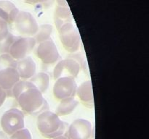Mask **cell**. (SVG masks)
<instances>
[{
	"mask_svg": "<svg viewBox=\"0 0 149 139\" xmlns=\"http://www.w3.org/2000/svg\"><path fill=\"white\" fill-rule=\"evenodd\" d=\"M36 125L42 136L52 139L63 136L68 125L61 120L58 114L47 110L37 116Z\"/></svg>",
	"mask_w": 149,
	"mask_h": 139,
	"instance_id": "6da1fadb",
	"label": "cell"
},
{
	"mask_svg": "<svg viewBox=\"0 0 149 139\" xmlns=\"http://www.w3.org/2000/svg\"><path fill=\"white\" fill-rule=\"evenodd\" d=\"M20 108L31 115H39L49 110V105L43 96V94L36 88H31L22 93L17 98Z\"/></svg>",
	"mask_w": 149,
	"mask_h": 139,
	"instance_id": "7a4b0ae2",
	"label": "cell"
},
{
	"mask_svg": "<svg viewBox=\"0 0 149 139\" xmlns=\"http://www.w3.org/2000/svg\"><path fill=\"white\" fill-rule=\"evenodd\" d=\"M58 30L61 43L67 52L75 53L79 50L81 45V36L72 23L63 25Z\"/></svg>",
	"mask_w": 149,
	"mask_h": 139,
	"instance_id": "3957f363",
	"label": "cell"
},
{
	"mask_svg": "<svg viewBox=\"0 0 149 139\" xmlns=\"http://www.w3.org/2000/svg\"><path fill=\"white\" fill-rule=\"evenodd\" d=\"M1 125L4 133L7 136H12L25 127L24 114L18 109H10L3 114Z\"/></svg>",
	"mask_w": 149,
	"mask_h": 139,
	"instance_id": "277c9868",
	"label": "cell"
},
{
	"mask_svg": "<svg viewBox=\"0 0 149 139\" xmlns=\"http://www.w3.org/2000/svg\"><path fill=\"white\" fill-rule=\"evenodd\" d=\"M84 64L77 58H66L60 61L53 70L55 80L61 78H71L75 79L78 76Z\"/></svg>",
	"mask_w": 149,
	"mask_h": 139,
	"instance_id": "5b68a950",
	"label": "cell"
},
{
	"mask_svg": "<svg viewBox=\"0 0 149 139\" xmlns=\"http://www.w3.org/2000/svg\"><path fill=\"white\" fill-rule=\"evenodd\" d=\"M13 23L16 30L26 37L35 36L39 29V25L34 16L25 10L19 11Z\"/></svg>",
	"mask_w": 149,
	"mask_h": 139,
	"instance_id": "8992f818",
	"label": "cell"
},
{
	"mask_svg": "<svg viewBox=\"0 0 149 139\" xmlns=\"http://www.w3.org/2000/svg\"><path fill=\"white\" fill-rule=\"evenodd\" d=\"M94 133L93 125L85 119H77L68 127L65 136L67 139H91Z\"/></svg>",
	"mask_w": 149,
	"mask_h": 139,
	"instance_id": "52a82bcc",
	"label": "cell"
},
{
	"mask_svg": "<svg viewBox=\"0 0 149 139\" xmlns=\"http://www.w3.org/2000/svg\"><path fill=\"white\" fill-rule=\"evenodd\" d=\"M77 85L75 79L61 78L56 80L53 86V95L59 101L74 98L77 94Z\"/></svg>",
	"mask_w": 149,
	"mask_h": 139,
	"instance_id": "ba28073f",
	"label": "cell"
},
{
	"mask_svg": "<svg viewBox=\"0 0 149 139\" xmlns=\"http://www.w3.org/2000/svg\"><path fill=\"white\" fill-rule=\"evenodd\" d=\"M36 45V41L32 37L17 38L13 42L8 54L15 61H20L27 57Z\"/></svg>",
	"mask_w": 149,
	"mask_h": 139,
	"instance_id": "9c48e42d",
	"label": "cell"
},
{
	"mask_svg": "<svg viewBox=\"0 0 149 139\" xmlns=\"http://www.w3.org/2000/svg\"><path fill=\"white\" fill-rule=\"evenodd\" d=\"M37 57L46 65H52L60 59V54L56 45L51 40L39 43L36 50Z\"/></svg>",
	"mask_w": 149,
	"mask_h": 139,
	"instance_id": "30bf717a",
	"label": "cell"
},
{
	"mask_svg": "<svg viewBox=\"0 0 149 139\" xmlns=\"http://www.w3.org/2000/svg\"><path fill=\"white\" fill-rule=\"evenodd\" d=\"M20 81V75L16 68L7 67L0 70V87L10 96L12 88Z\"/></svg>",
	"mask_w": 149,
	"mask_h": 139,
	"instance_id": "8fae6325",
	"label": "cell"
},
{
	"mask_svg": "<svg viewBox=\"0 0 149 139\" xmlns=\"http://www.w3.org/2000/svg\"><path fill=\"white\" fill-rule=\"evenodd\" d=\"M56 8L54 14V21L57 29H59L63 25L71 23L73 20V16L68 3L65 1H57Z\"/></svg>",
	"mask_w": 149,
	"mask_h": 139,
	"instance_id": "7c38bea8",
	"label": "cell"
},
{
	"mask_svg": "<svg viewBox=\"0 0 149 139\" xmlns=\"http://www.w3.org/2000/svg\"><path fill=\"white\" fill-rule=\"evenodd\" d=\"M16 70L20 78L23 81L31 80L36 74V63L31 57L27 56L21 60L17 61Z\"/></svg>",
	"mask_w": 149,
	"mask_h": 139,
	"instance_id": "4fadbf2b",
	"label": "cell"
},
{
	"mask_svg": "<svg viewBox=\"0 0 149 139\" xmlns=\"http://www.w3.org/2000/svg\"><path fill=\"white\" fill-rule=\"evenodd\" d=\"M77 94L83 105L88 108L94 107V96L91 81H84L77 87Z\"/></svg>",
	"mask_w": 149,
	"mask_h": 139,
	"instance_id": "5bb4252c",
	"label": "cell"
},
{
	"mask_svg": "<svg viewBox=\"0 0 149 139\" xmlns=\"http://www.w3.org/2000/svg\"><path fill=\"white\" fill-rule=\"evenodd\" d=\"M19 10L13 2L9 1H0V19L7 24H12L17 17Z\"/></svg>",
	"mask_w": 149,
	"mask_h": 139,
	"instance_id": "9a60e30c",
	"label": "cell"
},
{
	"mask_svg": "<svg viewBox=\"0 0 149 139\" xmlns=\"http://www.w3.org/2000/svg\"><path fill=\"white\" fill-rule=\"evenodd\" d=\"M35 88L41 93H45L48 89L49 85V76L46 72H39L30 80Z\"/></svg>",
	"mask_w": 149,
	"mask_h": 139,
	"instance_id": "2e32d148",
	"label": "cell"
},
{
	"mask_svg": "<svg viewBox=\"0 0 149 139\" xmlns=\"http://www.w3.org/2000/svg\"><path fill=\"white\" fill-rule=\"evenodd\" d=\"M78 104L79 101L74 99V98L61 101L57 108V114L58 116H65L70 114L75 110Z\"/></svg>",
	"mask_w": 149,
	"mask_h": 139,
	"instance_id": "e0dca14e",
	"label": "cell"
},
{
	"mask_svg": "<svg viewBox=\"0 0 149 139\" xmlns=\"http://www.w3.org/2000/svg\"><path fill=\"white\" fill-rule=\"evenodd\" d=\"M52 30L53 28L50 24H43L39 26L37 32L33 37L36 43H40L51 40Z\"/></svg>",
	"mask_w": 149,
	"mask_h": 139,
	"instance_id": "ac0fdd59",
	"label": "cell"
},
{
	"mask_svg": "<svg viewBox=\"0 0 149 139\" xmlns=\"http://www.w3.org/2000/svg\"><path fill=\"white\" fill-rule=\"evenodd\" d=\"M31 88H35L34 85L32 84V83H31L30 81H23V80H22V81H18V82L14 85V87L12 88L10 96L14 97V98L17 100V98H18L19 96H20L22 93H23L25 91Z\"/></svg>",
	"mask_w": 149,
	"mask_h": 139,
	"instance_id": "d6986e66",
	"label": "cell"
},
{
	"mask_svg": "<svg viewBox=\"0 0 149 139\" xmlns=\"http://www.w3.org/2000/svg\"><path fill=\"white\" fill-rule=\"evenodd\" d=\"M16 39L17 38L15 36H13L12 33H9L7 36L0 41V53L1 54H8L10 46L13 44V42L16 40Z\"/></svg>",
	"mask_w": 149,
	"mask_h": 139,
	"instance_id": "ffe728a7",
	"label": "cell"
},
{
	"mask_svg": "<svg viewBox=\"0 0 149 139\" xmlns=\"http://www.w3.org/2000/svg\"><path fill=\"white\" fill-rule=\"evenodd\" d=\"M17 61L13 59L9 54H4L0 56V70L7 67L16 68Z\"/></svg>",
	"mask_w": 149,
	"mask_h": 139,
	"instance_id": "44dd1931",
	"label": "cell"
},
{
	"mask_svg": "<svg viewBox=\"0 0 149 139\" xmlns=\"http://www.w3.org/2000/svg\"><path fill=\"white\" fill-rule=\"evenodd\" d=\"M10 139H32V136L29 130L23 128L12 135Z\"/></svg>",
	"mask_w": 149,
	"mask_h": 139,
	"instance_id": "7402d4cb",
	"label": "cell"
},
{
	"mask_svg": "<svg viewBox=\"0 0 149 139\" xmlns=\"http://www.w3.org/2000/svg\"><path fill=\"white\" fill-rule=\"evenodd\" d=\"M9 33L8 24L0 19V41L4 39Z\"/></svg>",
	"mask_w": 149,
	"mask_h": 139,
	"instance_id": "603a6c76",
	"label": "cell"
},
{
	"mask_svg": "<svg viewBox=\"0 0 149 139\" xmlns=\"http://www.w3.org/2000/svg\"><path fill=\"white\" fill-rule=\"evenodd\" d=\"M7 96V92H6L2 88L0 87V107L2 106V104H4V102L5 101Z\"/></svg>",
	"mask_w": 149,
	"mask_h": 139,
	"instance_id": "cb8c5ba5",
	"label": "cell"
},
{
	"mask_svg": "<svg viewBox=\"0 0 149 139\" xmlns=\"http://www.w3.org/2000/svg\"><path fill=\"white\" fill-rule=\"evenodd\" d=\"M0 139H9L8 136L4 132L0 131Z\"/></svg>",
	"mask_w": 149,
	"mask_h": 139,
	"instance_id": "d4e9b609",
	"label": "cell"
},
{
	"mask_svg": "<svg viewBox=\"0 0 149 139\" xmlns=\"http://www.w3.org/2000/svg\"><path fill=\"white\" fill-rule=\"evenodd\" d=\"M52 139H67V138L65 137V136H59V137L55 138H52Z\"/></svg>",
	"mask_w": 149,
	"mask_h": 139,
	"instance_id": "484cf974",
	"label": "cell"
}]
</instances>
